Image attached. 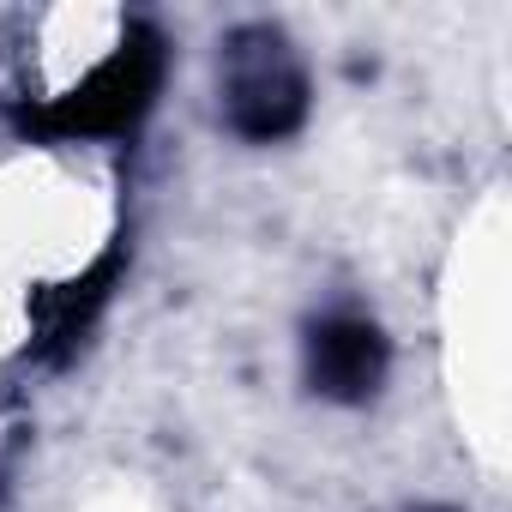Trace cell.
<instances>
[{"label":"cell","instance_id":"obj_1","mask_svg":"<svg viewBox=\"0 0 512 512\" xmlns=\"http://www.w3.org/2000/svg\"><path fill=\"white\" fill-rule=\"evenodd\" d=\"M229 109L241 133H284L302 109V79L272 31H247L229 49Z\"/></svg>","mask_w":512,"mask_h":512},{"label":"cell","instance_id":"obj_2","mask_svg":"<svg viewBox=\"0 0 512 512\" xmlns=\"http://www.w3.org/2000/svg\"><path fill=\"white\" fill-rule=\"evenodd\" d=\"M380 362H386V350H380V332H374L368 320H326V326L314 332V380H320L332 398H362V392H374Z\"/></svg>","mask_w":512,"mask_h":512}]
</instances>
